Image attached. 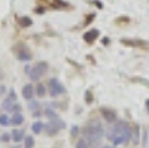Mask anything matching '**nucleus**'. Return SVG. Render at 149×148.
Wrapping results in <instances>:
<instances>
[{
	"label": "nucleus",
	"instance_id": "f257e3e1",
	"mask_svg": "<svg viewBox=\"0 0 149 148\" xmlns=\"http://www.w3.org/2000/svg\"><path fill=\"white\" fill-rule=\"evenodd\" d=\"M107 138L113 145H124L131 139V127L125 121H116L113 127L107 130Z\"/></svg>",
	"mask_w": 149,
	"mask_h": 148
},
{
	"label": "nucleus",
	"instance_id": "f03ea898",
	"mask_svg": "<svg viewBox=\"0 0 149 148\" xmlns=\"http://www.w3.org/2000/svg\"><path fill=\"white\" fill-rule=\"evenodd\" d=\"M82 133H84V138L88 139L90 144H95L103 136V126L97 118H93L91 121H88V124L84 127Z\"/></svg>",
	"mask_w": 149,
	"mask_h": 148
},
{
	"label": "nucleus",
	"instance_id": "7ed1b4c3",
	"mask_svg": "<svg viewBox=\"0 0 149 148\" xmlns=\"http://www.w3.org/2000/svg\"><path fill=\"white\" fill-rule=\"evenodd\" d=\"M48 70V63L46 61H37L33 65V67L30 69V79L31 81H39Z\"/></svg>",
	"mask_w": 149,
	"mask_h": 148
},
{
	"label": "nucleus",
	"instance_id": "20e7f679",
	"mask_svg": "<svg viewBox=\"0 0 149 148\" xmlns=\"http://www.w3.org/2000/svg\"><path fill=\"white\" fill-rule=\"evenodd\" d=\"M48 91H49V96L51 97H60V96H63L66 93V88H64V85L61 84L57 78H51L48 82Z\"/></svg>",
	"mask_w": 149,
	"mask_h": 148
},
{
	"label": "nucleus",
	"instance_id": "39448f33",
	"mask_svg": "<svg viewBox=\"0 0 149 148\" xmlns=\"http://www.w3.org/2000/svg\"><path fill=\"white\" fill-rule=\"evenodd\" d=\"M15 54H17V58L19 61H24V63H27V61L31 60V51L29 49V46L24 45V43H18L15 46Z\"/></svg>",
	"mask_w": 149,
	"mask_h": 148
},
{
	"label": "nucleus",
	"instance_id": "423d86ee",
	"mask_svg": "<svg viewBox=\"0 0 149 148\" xmlns=\"http://www.w3.org/2000/svg\"><path fill=\"white\" fill-rule=\"evenodd\" d=\"M100 114H102V117H103V120H104L106 123H116V121H118L116 111L112 109V108H107V106L100 108Z\"/></svg>",
	"mask_w": 149,
	"mask_h": 148
},
{
	"label": "nucleus",
	"instance_id": "0eeeda50",
	"mask_svg": "<svg viewBox=\"0 0 149 148\" xmlns=\"http://www.w3.org/2000/svg\"><path fill=\"white\" fill-rule=\"evenodd\" d=\"M21 93H22V97L26 99V100H31V99L36 96V91H34L33 84H26V85L22 87Z\"/></svg>",
	"mask_w": 149,
	"mask_h": 148
},
{
	"label": "nucleus",
	"instance_id": "6e6552de",
	"mask_svg": "<svg viewBox=\"0 0 149 148\" xmlns=\"http://www.w3.org/2000/svg\"><path fill=\"white\" fill-rule=\"evenodd\" d=\"M15 100H17V93L14 91V90H12L9 94H8V97L5 99V100H3V103H2V108L5 109V111H8L12 105H14L15 103Z\"/></svg>",
	"mask_w": 149,
	"mask_h": 148
},
{
	"label": "nucleus",
	"instance_id": "1a4fd4ad",
	"mask_svg": "<svg viewBox=\"0 0 149 148\" xmlns=\"http://www.w3.org/2000/svg\"><path fill=\"white\" fill-rule=\"evenodd\" d=\"M43 130L46 132V135H48V136H55V135L60 132V127L55 124V123L49 121V123H46V124L43 126Z\"/></svg>",
	"mask_w": 149,
	"mask_h": 148
},
{
	"label": "nucleus",
	"instance_id": "9d476101",
	"mask_svg": "<svg viewBox=\"0 0 149 148\" xmlns=\"http://www.w3.org/2000/svg\"><path fill=\"white\" fill-rule=\"evenodd\" d=\"M10 138H12V141L14 142H21V141H24V138H26V133H24V130L21 129H15V130H12V133H10Z\"/></svg>",
	"mask_w": 149,
	"mask_h": 148
},
{
	"label": "nucleus",
	"instance_id": "9b49d317",
	"mask_svg": "<svg viewBox=\"0 0 149 148\" xmlns=\"http://www.w3.org/2000/svg\"><path fill=\"white\" fill-rule=\"evenodd\" d=\"M98 34H100V33H98V30H90V32H86L85 34H84V41L85 42H88V43H91V42H94L95 39H97V36Z\"/></svg>",
	"mask_w": 149,
	"mask_h": 148
},
{
	"label": "nucleus",
	"instance_id": "f8f14e48",
	"mask_svg": "<svg viewBox=\"0 0 149 148\" xmlns=\"http://www.w3.org/2000/svg\"><path fill=\"white\" fill-rule=\"evenodd\" d=\"M34 91H36V96L37 97H40V99H43L45 96H46V93H48V88L45 87V84L43 82H39L34 87Z\"/></svg>",
	"mask_w": 149,
	"mask_h": 148
},
{
	"label": "nucleus",
	"instance_id": "ddd939ff",
	"mask_svg": "<svg viewBox=\"0 0 149 148\" xmlns=\"http://www.w3.org/2000/svg\"><path fill=\"white\" fill-rule=\"evenodd\" d=\"M22 123H24V115H22L21 112L12 114V117H10V124H12V126H21Z\"/></svg>",
	"mask_w": 149,
	"mask_h": 148
},
{
	"label": "nucleus",
	"instance_id": "4468645a",
	"mask_svg": "<svg viewBox=\"0 0 149 148\" xmlns=\"http://www.w3.org/2000/svg\"><path fill=\"white\" fill-rule=\"evenodd\" d=\"M43 126H45L43 123L37 120V121L31 123V132H33L34 135H39V133H42V132H43Z\"/></svg>",
	"mask_w": 149,
	"mask_h": 148
},
{
	"label": "nucleus",
	"instance_id": "2eb2a0df",
	"mask_svg": "<svg viewBox=\"0 0 149 148\" xmlns=\"http://www.w3.org/2000/svg\"><path fill=\"white\" fill-rule=\"evenodd\" d=\"M10 124V118L6 114H0V126L2 127H8Z\"/></svg>",
	"mask_w": 149,
	"mask_h": 148
},
{
	"label": "nucleus",
	"instance_id": "dca6fc26",
	"mask_svg": "<svg viewBox=\"0 0 149 148\" xmlns=\"http://www.w3.org/2000/svg\"><path fill=\"white\" fill-rule=\"evenodd\" d=\"M31 24H33V21H31L29 17H21V18H19V26H21V27H30Z\"/></svg>",
	"mask_w": 149,
	"mask_h": 148
},
{
	"label": "nucleus",
	"instance_id": "f3484780",
	"mask_svg": "<svg viewBox=\"0 0 149 148\" xmlns=\"http://www.w3.org/2000/svg\"><path fill=\"white\" fill-rule=\"evenodd\" d=\"M33 147H34L33 136H26L24 138V148H33Z\"/></svg>",
	"mask_w": 149,
	"mask_h": 148
},
{
	"label": "nucleus",
	"instance_id": "a211bd4d",
	"mask_svg": "<svg viewBox=\"0 0 149 148\" xmlns=\"http://www.w3.org/2000/svg\"><path fill=\"white\" fill-rule=\"evenodd\" d=\"M91 144L88 142V139H85V138H82L78 144H76V148H88Z\"/></svg>",
	"mask_w": 149,
	"mask_h": 148
},
{
	"label": "nucleus",
	"instance_id": "6ab92c4d",
	"mask_svg": "<svg viewBox=\"0 0 149 148\" xmlns=\"http://www.w3.org/2000/svg\"><path fill=\"white\" fill-rule=\"evenodd\" d=\"M8 111H9L10 114H18L19 111H21V106H19L18 103H14V105H12V106H10V108H9Z\"/></svg>",
	"mask_w": 149,
	"mask_h": 148
},
{
	"label": "nucleus",
	"instance_id": "aec40b11",
	"mask_svg": "<svg viewBox=\"0 0 149 148\" xmlns=\"http://www.w3.org/2000/svg\"><path fill=\"white\" fill-rule=\"evenodd\" d=\"M29 108L31 109V112H33V111H37V109H39V108H40V105L37 103L36 100H33V102L30 100V105H29Z\"/></svg>",
	"mask_w": 149,
	"mask_h": 148
},
{
	"label": "nucleus",
	"instance_id": "412c9836",
	"mask_svg": "<svg viewBox=\"0 0 149 148\" xmlns=\"http://www.w3.org/2000/svg\"><path fill=\"white\" fill-rule=\"evenodd\" d=\"M9 139H12V138H10V135H8V133L2 135V138H0V141H3V142H8Z\"/></svg>",
	"mask_w": 149,
	"mask_h": 148
},
{
	"label": "nucleus",
	"instance_id": "4be33fe9",
	"mask_svg": "<svg viewBox=\"0 0 149 148\" xmlns=\"http://www.w3.org/2000/svg\"><path fill=\"white\" fill-rule=\"evenodd\" d=\"M5 91H6V87H5V85H2V84H0V97H2V96L5 94Z\"/></svg>",
	"mask_w": 149,
	"mask_h": 148
},
{
	"label": "nucleus",
	"instance_id": "5701e85b",
	"mask_svg": "<svg viewBox=\"0 0 149 148\" xmlns=\"http://www.w3.org/2000/svg\"><path fill=\"white\" fill-rule=\"evenodd\" d=\"M78 130H79V129H78L76 126H74V127L72 129V135H73V136H74V135H76V133H78Z\"/></svg>",
	"mask_w": 149,
	"mask_h": 148
},
{
	"label": "nucleus",
	"instance_id": "b1692460",
	"mask_svg": "<svg viewBox=\"0 0 149 148\" xmlns=\"http://www.w3.org/2000/svg\"><path fill=\"white\" fill-rule=\"evenodd\" d=\"M102 148H113V147H110V145H103Z\"/></svg>",
	"mask_w": 149,
	"mask_h": 148
}]
</instances>
